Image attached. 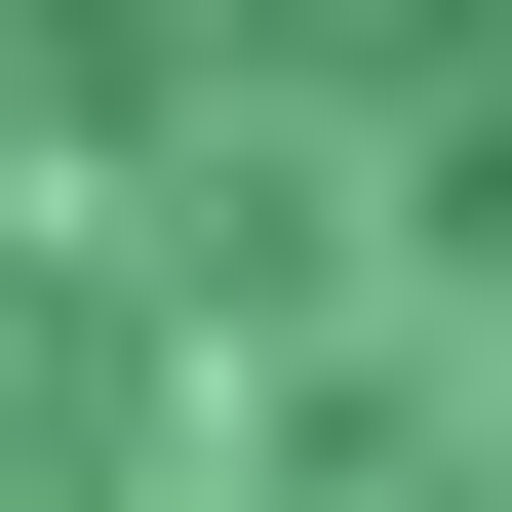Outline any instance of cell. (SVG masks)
<instances>
[{"label": "cell", "mask_w": 512, "mask_h": 512, "mask_svg": "<svg viewBox=\"0 0 512 512\" xmlns=\"http://www.w3.org/2000/svg\"><path fill=\"white\" fill-rule=\"evenodd\" d=\"M0 512H512V0H0Z\"/></svg>", "instance_id": "cell-1"}]
</instances>
